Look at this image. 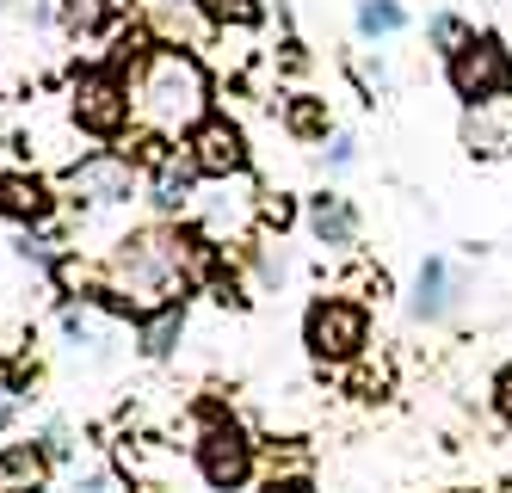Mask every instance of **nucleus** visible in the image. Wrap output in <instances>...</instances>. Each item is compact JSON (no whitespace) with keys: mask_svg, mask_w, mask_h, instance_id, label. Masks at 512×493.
Masks as SVG:
<instances>
[{"mask_svg":"<svg viewBox=\"0 0 512 493\" xmlns=\"http://www.w3.org/2000/svg\"><path fill=\"white\" fill-rule=\"evenodd\" d=\"M488 401H494V413H500V426H512V364H500V370H494Z\"/></svg>","mask_w":512,"mask_h":493,"instance_id":"nucleus-24","label":"nucleus"},{"mask_svg":"<svg viewBox=\"0 0 512 493\" xmlns=\"http://www.w3.org/2000/svg\"><path fill=\"white\" fill-rule=\"evenodd\" d=\"M303 235L327 253H352L358 235H364V216L346 192H334V185H321V192L303 198Z\"/></svg>","mask_w":512,"mask_h":493,"instance_id":"nucleus-10","label":"nucleus"},{"mask_svg":"<svg viewBox=\"0 0 512 493\" xmlns=\"http://www.w3.org/2000/svg\"><path fill=\"white\" fill-rule=\"evenodd\" d=\"M50 450H56V463H75V432H68V420H50L44 432H38Z\"/></svg>","mask_w":512,"mask_h":493,"instance_id":"nucleus-25","label":"nucleus"},{"mask_svg":"<svg viewBox=\"0 0 512 493\" xmlns=\"http://www.w3.org/2000/svg\"><path fill=\"white\" fill-rule=\"evenodd\" d=\"M401 31H408V7H401V0H358L352 7V37L358 44H389Z\"/></svg>","mask_w":512,"mask_h":493,"instance_id":"nucleus-16","label":"nucleus"},{"mask_svg":"<svg viewBox=\"0 0 512 493\" xmlns=\"http://www.w3.org/2000/svg\"><path fill=\"white\" fill-rule=\"evenodd\" d=\"M346 493H364V487H346Z\"/></svg>","mask_w":512,"mask_h":493,"instance_id":"nucleus-29","label":"nucleus"},{"mask_svg":"<svg viewBox=\"0 0 512 493\" xmlns=\"http://www.w3.org/2000/svg\"><path fill=\"white\" fill-rule=\"evenodd\" d=\"M192 469L210 493H241L260 475V438H253L229 407L204 401L198 407V438H192Z\"/></svg>","mask_w":512,"mask_h":493,"instance_id":"nucleus-2","label":"nucleus"},{"mask_svg":"<svg viewBox=\"0 0 512 493\" xmlns=\"http://www.w3.org/2000/svg\"><path fill=\"white\" fill-rule=\"evenodd\" d=\"M198 185H210V179L198 173L192 148H173L167 161H155V167H149V204H155V210L173 222V216L198 210Z\"/></svg>","mask_w":512,"mask_h":493,"instance_id":"nucleus-13","label":"nucleus"},{"mask_svg":"<svg viewBox=\"0 0 512 493\" xmlns=\"http://www.w3.org/2000/svg\"><path fill=\"white\" fill-rule=\"evenodd\" d=\"M56 210H62V192L44 173H31V167L0 173V222H13V229H50Z\"/></svg>","mask_w":512,"mask_h":493,"instance_id":"nucleus-11","label":"nucleus"},{"mask_svg":"<svg viewBox=\"0 0 512 493\" xmlns=\"http://www.w3.org/2000/svg\"><path fill=\"white\" fill-rule=\"evenodd\" d=\"M56 192H62L68 210H81V216H93V210H124L130 198L149 192V173H142L136 155H124V148H87L81 161L62 167Z\"/></svg>","mask_w":512,"mask_h":493,"instance_id":"nucleus-4","label":"nucleus"},{"mask_svg":"<svg viewBox=\"0 0 512 493\" xmlns=\"http://www.w3.org/2000/svg\"><path fill=\"white\" fill-rule=\"evenodd\" d=\"M469 31H475V25H469L463 13L445 7V13H432V19H426V50H432V56H457V50L469 44Z\"/></svg>","mask_w":512,"mask_h":493,"instance_id":"nucleus-20","label":"nucleus"},{"mask_svg":"<svg viewBox=\"0 0 512 493\" xmlns=\"http://www.w3.org/2000/svg\"><path fill=\"white\" fill-rule=\"evenodd\" d=\"M75 493H112V469H87V475H75Z\"/></svg>","mask_w":512,"mask_h":493,"instance_id":"nucleus-27","label":"nucleus"},{"mask_svg":"<svg viewBox=\"0 0 512 493\" xmlns=\"http://www.w3.org/2000/svg\"><path fill=\"white\" fill-rule=\"evenodd\" d=\"M445 81L463 105L475 99H494V93H512V50L500 31H469V44L457 56H445Z\"/></svg>","mask_w":512,"mask_h":493,"instance_id":"nucleus-6","label":"nucleus"},{"mask_svg":"<svg viewBox=\"0 0 512 493\" xmlns=\"http://www.w3.org/2000/svg\"><path fill=\"white\" fill-rule=\"evenodd\" d=\"M278 124H284V136H290V142L321 148L327 136H334V111H327V99H321V93L297 87V93H284V99H278Z\"/></svg>","mask_w":512,"mask_h":493,"instance_id":"nucleus-15","label":"nucleus"},{"mask_svg":"<svg viewBox=\"0 0 512 493\" xmlns=\"http://www.w3.org/2000/svg\"><path fill=\"white\" fill-rule=\"evenodd\" d=\"M303 352L321 370H352L364 352H371V309L358 296L334 290V296H309L303 309Z\"/></svg>","mask_w":512,"mask_h":493,"instance_id":"nucleus-5","label":"nucleus"},{"mask_svg":"<svg viewBox=\"0 0 512 493\" xmlns=\"http://www.w3.org/2000/svg\"><path fill=\"white\" fill-rule=\"evenodd\" d=\"M475 296V278L463 272V265L451 253H426L420 272H414V290H408V315L420 327H451Z\"/></svg>","mask_w":512,"mask_h":493,"instance_id":"nucleus-7","label":"nucleus"},{"mask_svg":"<svg viewBox=\"0 0 512 493\" xmlns=\"http://www.w3.org/2000/svg\"><path fill=\"white\" fill-rule=\"evenodd\" d=\"M13 420H19V401H13L7 389H0V438H7V432H13Z\"/></svg>","mask_w":512,"mask_h":493,"instance_id":"nucleus-28","label":"nucleus"},{"mask_svg":"<svg viewBox=\"0 0 512 493\" xmlns=\"http://www.w3.org/2000/svg\"><path fill=\"white\" fill-rule=\"evenodd\" d=\"M198 173L216 185V179H247L253 173V148H247V130L229 118V111H210V118L186 136Z\"/></svg>","mask_w":512,"mask_h":493,"instance_id":"nucleus-8","label":"nucleus"},{"mask_svg":"<svg viewBox=\"0 0 512 493\" xmlns=\"http://www.w3.org/2000/svg\"><path fill=\"white\" fill-rule=\"evenodd\" d=\"M38 383H44V364H38V352H31V339H25L13 358H0V389L25 407L31 395H38Z\"/></svg>","mask_w":512,"mask_h":493,"instance_id":"nucleus-18","label":"nucleus"},{"mask_svg":"<svg viewBox=\"0 0 512 493\" xmlns=\"http://www.w3.org/2000/svg\"><path fill=\"white\" fill-rule=\"evenodd\" d=\"M68 124L93 142H124L136 130V99H130V74L112 62H87L68 74Z\"/></svg>","mask_w":512,"mask_h":493,"instance_id":"nucleus-3","label":"nucleus"},{"mask_svg":"<svg viewBox=\"0 0 512 493\" xmlns=\"http://www.w3.org/2000/svg\"><path fill=\"white\" fill-rule=\"evenodd\" d=\"M124 7H130V0H62L56 19H62V31H68V37H93V31L112 25Z\"/></svg>","mask_w":512,"mask_h":493,"instance_id":"nucleus-17","label":"nucleus"},{"mask_svg":"<svg viewBox=\"0 0 512 493\" xmlns=\"http://www.w3.org/2000/svg\"><path fill=\"white\" fill-rule=\"evenodd\" d=\"M210 31H253L266 19V0H198Z\"/></svg>","mask_w":512,"mask_h":493,"instance_id":"nucleus-19","label":"nucleus"},{"mask_svg":"<svg viewBox=\"0 0 512 493\" xmlns=\"http://www.w3.org/2000/svg\"><path fill=\"white\" fill-rule=\"evenodd\" d=\"M136 99V130L186 142L210 118V68L192 56V44H155L130 74Z\"/></svg>","mask_w":512,"mask_h":493,"instance_id":"nucleus-1","label":"nucleus"},{"mask_svg":"<svg viewBox=\"0 0 512 493\" xmlns=\"http://www.w3.org/2000/svg\"><path fill=\"white\" fill-rule=\"evenodd\" d=\"M297 222H303V204H290L284 192H260V229H297Z\"/></svg>","mask_w":512,"mask_h":493,"instance_id":"nucleus-21","label":"nucleus"},{"mask_svg":"<svg viewBox=\"0 0 512 493\" xmlns=\"http://www.w3.org/2000/svg\"><path fill=\"white\" fill-rule=\"evenodd\" d=\"M0 7H7V0H0Z\"/></svg>","mask_w":512,"mask_h":493,"instance_id":"nucleus-30","label":"nucleus"},{"mask_svg":"<svg viewBox=\"0 0 512 493\" xmlns=\"http://www.w3.org/2000/svg\"><path fill=\"white\" fill-rule=\"evenodd\" d=\"M186 321H192V296H179V302H161V309L136 315V321H130L136 358H142V364H167V358L179 352V339H186Z\"/></svg>","mask_w":512,"mask_h":493,"instance_id":"nucleus-14","label":"nucleus"},{"mask_svg":"<svg viewBox=\"0 0 512 493\" xmlns=\"http://www.w3.org/2000/svg\"><path fill=\"white\" fill-rule=\"evenodd\" d=\"M278 68H284V74H303V68H309V56H303V44H297V37H284V50H278Z\"/></svg>","mask_w":512,"mask_h":493,"instance_id":"nucleus-26","label":"nucleus"},{"mask_svg":"<svg viewBox=\"0 0 512 493\" xmlns=\"http://www.w3.org/2000/svg\"><path fill=\"white\" fill-rule=\"evenodd\" d=\"M321 167H327V173H352V167H358V136H352V130H334V136L321 142Z\"/></svg>","mask_w":512,"mask_h":493,"instance_id":"nucleus-22","label":"nucleus"},{"mask_svg":"<svg viewBox=\"0 0 512 493\" xmlns=\"http://www.w3.org/2000/svg\"><path fill=\"white\" fill-rule=\"evenodd\" d=\"M56 450L31 432V438H7L0 444V493H50L56 481Z\"/></svg>","mask_w":512,"mask_h":493,"instance_id":"nucleus-12","label":"nucleus"},{"mask_svg":"<svg viewBox=\"0 0 512 493\" xmlns=\"http://www.w3.org/2000/svg\"><path fill=\"white\" fill-rule=\"evenodd\" d=\"M260 493H321V487H315V475L297 463V469H272V475L260 481Z\"/></svg>","mask_w":512,"mask_h":493,"instance_id":"nucleus-23","label":"nucleus"},{"mask_svg":"<svg viewBox=\"0 0 512 493\" xmlns=\"http://www.w3.org/2000/svg\"><path fill=\"white\" fill-rule=\"evenodd\" d=\"M457 142H463L469 161H512V93H494V99L463 105Z\"/></svg>","mask_w":512,"mask_h":493,"instance_id":"nucleus-9","label":"nucleus"}]
</instances>
